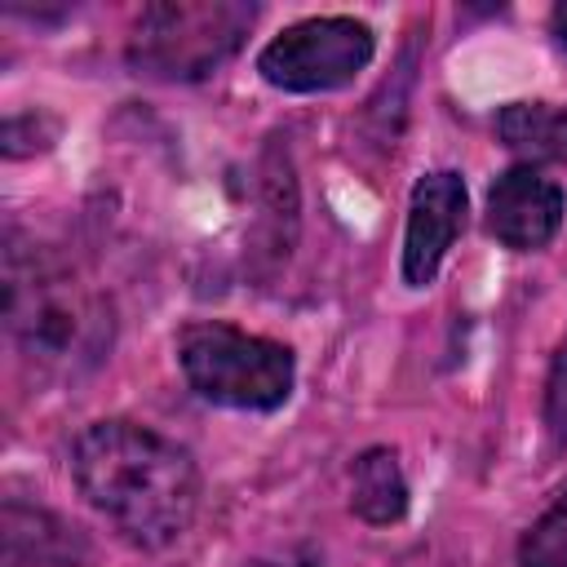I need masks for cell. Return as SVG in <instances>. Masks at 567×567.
Masks as SVG:
<instances>
[{"instance_id": "obj_1", "label": "cell", "mask_w": 567, "mask_h": 567, "mask_svg": "<svg viewBox=\"0 0 567 567\" xmlns=\"http://www.w3.org/2000/svg\"><path fill=\"white\" fill-rule=\"evenodd\" d=\"M71 478L133 549H168L199 509L195 456L128 416H106L75 434Z\"/></svg>"}, {"instance_id": "obj_2", "label": "cell", "mask_w": 567, "mask_h": 567, "mask_svg": "<svg viewBox=\"0 0 567 567\" xmlns=\"http://www.w3.org/2000/svg\"><path fill=\"white\" fill-rule=\"evenodd\" d=\"M4 328L18 354L58 381L93 372L115 341L111 297L84 284L49 248L22 244L9 230L4 244Z\"/></svg>"}, {"instance_id": "obj_3", "label": "cell", "mask_w": 567, "mask_h": 567, "mask_svg": "<svg viewBox=\"0 0 567 567\" xmlns=\"http://www.w3.org/2000/svg\"><path fill=\"white\" fill-rule=\"evenodd\" d=\"M257 22L244 0H155L133 18L124 62L133 75L164 84H195L226 66Z\"/></svg>"}, {"instance_id": "obj_4", "label": "cell", "mask_w": 567, "mask_h": 567, "mask_svg": "<svg viewBox=\"0 0 567 567\" xmlns=\"http://www.w3.org/2000/svg\"><path fill=\"white\" fill-rule=\"evenodd\" d=\"M177 363L199 399L235 412H275L297 385V359L284 341L221 319L186 323L177 337Z\"/></svg>"}, {"instance_id": "obj_5", "label": "cell", "mask_w": 567, "mask_h": 567, "mask_svg": "<svg viewBox=\"0 0 567 567\" xmlns=\"http://www.w3.org/2000/svg\"><path fill=\"white\" fill-rule=\"evenodd\" d=\"M377 53V35L368 22L346 13L301 18L284 27L261 53L257 71L279 93H332L350 84Z\"/></svg>"}, {"instance_id": "obj_6", "label": "cell", "mask_w": 567, "mask_h": 567, "mask_svg": "<svg viewBox=\"0 0 567 567\" xmlns=\"http://www.w3.org/2000/svg\"><path fill=\"white\" fill-rule=\"evenodd\" d=\"M461 226H465V177L456 168H434L416 177L412 199H408V226H403V284L408 288L434 284Z\"/></svg>"}, {"instance_id": "obj_7", "label": "cell", "mask_w": 567, "mask_h": 567, "mask_svg": "<svg viewBox=\"0 0 567 567\" xmlns=\"http://www.w3.org/2000/svg\"><path fill=\"white\" fill-rule=\"evenodd\" d=\"M563 226V190L540 168L514 164L487 186V235L514 252L545 248Z\"/></svg>"}, {"instance_id": "obj_8", "label": "cell", "mask_w": 567, "mask_h": 567, "mask_svg": "<svg viewBox=\"0 0 567 567\" xmlns=\"http://www.w3.org/2000/svg\"><path fill=\"white\" fill-rule=\"evenodd\" d=\"M0 532H4V567H75L89 558L84 532L40 505L4 501Z\"/></svg>"}, {"instance_id": "obj_9", "label": "cell", "mask_w": 567, "mask_h": 567, "mask_svg": "<svg viewBox=\"0 0 567 567\" xmlns=\"http://www.w3.org/2000/svg\"><path fill=\"white\" fill-rule=\"evenodd\" d=\"M350 509L368 527H390L408 514V478L394 447H368L350 465Z\"/></svg>"}, {"instance_id": "obj_10", "label": "cell", "mask_w": 567, "mask_h": 567, "mask_svg": "<svg viewBox=\"0 0 567 567\" xmlns=\"http://www.w3.org/2000/svg\"><path fill=\"white\" fill-rule=\"evenodd\" d=\"M501 142L527 164H563L567 159V111L554 102H509L496 111Z\"/></svg>"}, {"instance_id": "obj_11", "label": "cell", "mask_w": 567, "mask_h": 567, "mask_svg": "<svg viewBox=\"0 0 567 567\" xmlns=\"http://www.w3.org/2000/svg\"><path fill=\"white\" fill-rule=\"evenodd\" d=\"M518 567H567V492H558L523 532Z\"/></svg>"}, {"instance_id": "obj_12", "label": "cell", "mask_w": 567, "mask_h": 567, "mask_svg": "<svg viewBox=\"0 0 567 567\" xmlns=\"http://www.w3.org/2000/svg\"><path fill=\"white\" fill-rule=\"evenodd\" d=\"M545 425H549V439L558 447H567V337L549 363V381H545Z\"/></svg>"}, {"instance_id": "obj_13", "label": "cell", "mask_w": 567, "mask_h": 567, "mask_svg": "<svg viewBox=\"0 0 567 567\" xmlns=\"http://www.w3.org/2000/svg\"><path fill=\"white\" fill-rule=\"evenodd\" d=\"M244 567H323V558L310 545H292V549H279V554H261Z\"/></svg>"}, {"instance_id": "obj_14", "label": "cell", "mask_w": 567, "mask_h": 567, "mask_svg": "<svg viewBox=\"0 0 567 567\" xmlns=\"http://www.w3.org/2000/svg\"><path fill=\"white\" fill-rule=\"evenodd\" d=\"M554 40H558V49L567 53V4L554 9Z\"/></svg>"}]
</instances>
